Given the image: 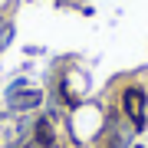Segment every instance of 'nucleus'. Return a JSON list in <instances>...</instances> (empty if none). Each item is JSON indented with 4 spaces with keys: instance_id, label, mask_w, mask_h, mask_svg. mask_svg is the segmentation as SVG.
I'll return each mask as SVG.
<instances>
[{
    "instance_id": "nucleus-3",
    "label": "nucleus",
    "mask_w": 148,
    "mask_h": 148,
    "mask_svg": "<svg viewBox=\"0 0 148 148\" xmlns=\"http://www.w3.org/2000/svg\"><path fill=\"white\" fill-rule=\"evenodd\" d=\"M40 102H43V92L40 89H20V92L7 95V106H10L13 112H30V109H36Z\"/></svg>"
},
{
    "instance_id": "nucleus-1",
    "label": "nucleus",
    "mask_w": 148,
    "mask_h": 148,
    "mask_svg": "<svg viewBox=\"0 0 148 148\" xmlns=\"http://www.w3.org/2000/svg\"><path fill=\"white\" fill-rule=\"evenodd\" d=\"M145 106H148V95L142 86H128L125 92H122V112H125V119L132 122L135 128L145 125Z\"/></svg>"
},
{
    "instance_id": "nucleus-5",
    "label": "nucleus",
    "mask_w": 148,
    "mask_h": 148,
    "mask_svg": "<svg viewBox=\"0 0 148 148\" xmlns=\"http://www.w3.org/2000/svg\"><path fill=\"white\" fill-rule=\"evenodd\" d=\"M135 148H142V145H135Z\"/></svg>"
},
{
    "instance_id": "nucleus-4",
    "label": "nucleus",
    "mask_w": 148,
    "mask_h": 148,
    "mask_svg": "<svg viewBox=\"0 0 148 148\" xmlns=\"http://www.w3.org/2000/svg\"><path fill=\"white\" fill-rule=\"evenodd\" d=\"M56 125H53V119L49 115H43L36 125H33V145L36 148H56Z\"/></svg>"
},
{
    "instance_id": "nucleus-2",
    "label": "nucleus",
    "mask_w": 148,
    "mask_h": 148,
    "mask_svg": "<svg viewBox=\"0 0 148 148\" xmlns=\"http://www.w3.org/2000/svg\"><path fill=\"white\" fill-rule=\"evenodd\" d=\"M86 89H89V79H86L79 69H69V73L63 76V82H59V95H63V102H66V106H73V109L82 102Z\"/></svg>"
}]
</instances>
